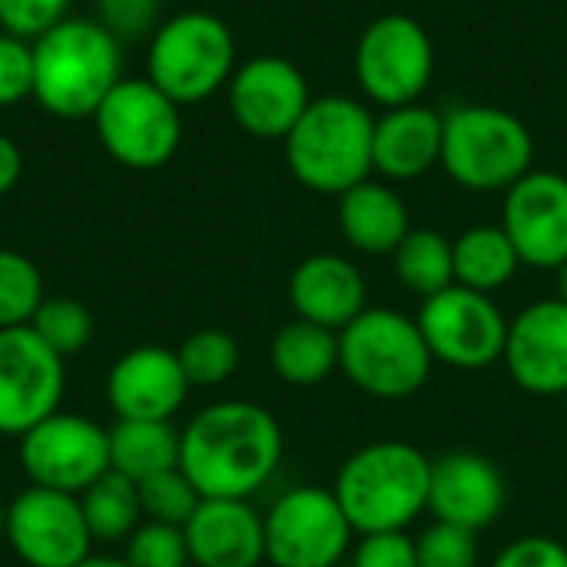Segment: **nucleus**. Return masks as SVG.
<instances>
[{"mask_svg": "<svg viewBox=\"0 0 567 567\" xmlns=\"http://www.w3.org/2000/svg\"><path fill=\"white\" fill-rule=\"evenodd\" d=\"M20 468L37 488L83 495L110 468V429L76 412H53L20 435Z\"/></svg>", "mask_w": 567, "mask_h": 567, "instance_id": "f8f14e48", "label": "nucleus"}, {"mask_svg": "<svg viewBox=\"0 0 567 567\" xmlns=\"http://www.w3.org/2000/svg\"><path fill=\"white\" fill-rule=\"evenodd\" d=\"M432 458L399 439H382L352 452L332 485L355 535L409 532L429 512Z\"/></svg>", "mask_w": 567, "mask_h": 567, "instance_id": "7ed1b4c3", "label": "nucleus"}, {"mask_svg": "<svg viewBox=\"0 0 567 567\" xmlns=\"http://www.w3.org/2000/svg\"><path fill=\"white\" fill-rule=\"evenodd\" d=\"M286 439L256 402L226 399L199 409L179 432V472L203 498H252L282 465Z\"/></svg>", "mask_w": 567, "mask_h": 567, "instance_id": "f257e3e1", "label": "nucleus"}, {"mask_svg": "<svg viewBox=\"0 0 567 567\" xmlns=\"http://www.w3.org/2000/svg\"><path fill=\"white\" fill-rule=\"evenodd\" d=\"M419 567H478V532L462 525L432 522L419 538Z\"/></svg>", "mask_w": 567, "mask_h": 567, "instance_id": "72a5a7b5", "label": "nucleus"}, {"mask_svg": "<svg viewBox=\"0 0 567 567\" xmlns=\"http://www.w3.org/2000/svg\"><path fill=\"white\" fill-rule=\"evenodd\" d=\"M445 116L425 103H405L375 116L372 169L389 183H409L442 163Z\"/></svg>", "mask_w": 567, "mask_h": 567, "instance_id": "4be33fe9", "label": "nucleus"}, {"mask_svg": "<svg viewBox=\"0 0 567 567\" xmlns=\"http://www.w3.org/2000/svg\"><path fill=\"white\" fill-rule=\"evenodd\" d=\"M189 389L179 355L163 346H136L123 352L106 375V402L116 419L173 422L186 405Z\"/></svg>", "mask_w": 567, "mask_h": 567, "instance_id": "a211bd4d", "label": "nucleus"}, {"mask_svg": "<svg viewBox=\"0 0 567 567\" xmlns=\"http://www.w3.org/2000/svg\"><path fill=\"white\" fill-rule=\"evenodd\" d=\"M355 80L382 110L419 103L435 73V43L409 13L375 17L355 43Z\"/></svg>", "mask_w": 567, "mask_h": 567, "instance_id": "1a4fd4ad", "label": "nucleus"}, {"mask_svg": "<svg viewBox=\"0 0 567 567\" xmlns=\"http://www.w3.org/2000/svg\"><path fill=\"white\" fill-rule=\"evenodd\" d=\"M110 468L136 485L179 468V429L173 422L116 419L110 429Z\"/></svg>", "mask_w": 567, "mask_h": 567, "instance_id": "393cba45", "label": "nucleus"}, {"mask_svg": "<svg viewBox=\"0 0 567 567\" xmlns=\"http://www.w3.org/2000/svg\"><path fill=\"white\" fill-rule=\"evenodd\" d=\"M289 306L296 319L342 332L369 309V286L352 259L336 252H316L292 269Z\"/></svg>", "mask_w": 567, "mask_h": 567, "instance_id": "412c9836", "label": "nucleus"}, {"mask_svg": "<svg viewBox=\"0 0 567 567\" xmlns=\"http://www.w3.org/2000/svg\"><path fill=\"white\" fill-rule=\"evenodd\" d=\"M508 485L502 468L482 452H445L432 458L429 512L435 522L482 532L505 512Z\"/></svg>", "mask_w": 567, "mask_h": 567, "instance_id": "6ab92c4d", "label": "nucleus"}, {"mask_svg": "<svg viewBox=\"0 0 567 567\" xmlns=\"http://www.w3.org/2000/svg\"><path fill=\"white\" fill-rule=\"evenodd\" d=\"M43 299V276L33 259L17 249H0V329L30 326Z\"/></svg>", "mask_w": 567, "mask_h": 567, "instance_id": "c756f323", "label": "nucleus"}, {"mask_svg": "<svg viewBox=\"0 0 567 567\" xmlns=\"http://www.w3.org/2000/svg\"><path fill=\"white\" fill-rule=\"evenodd\" d=\"M136 488H140L143 522H159V525H173V528H186V522L193 518V512L203 502V495L193 488V482L179 468L153 475V478L140 482Z\"/></svg>", "mask_w": 567, "mask_h": 567, "instance_id": "2f4dec72", "label": "nucleus"}, {"mask_svg": "<svg viewBox=\"0 0 567 567\" xmlns=\"http://www.w3.org/2000/svg\"><path fill=\"white\" fill-rule=\"evenodd\" d=\"M70 3L73 0H0V30L33 43L70 17Z\"/></svg>", "mask_w": 567, "mask_h": 567, "instance_id": "c9c22d12", "label": "nucleus"}, {"mask_svg": "<svg viewBox=\"0 0 567 567\" xmlns=\"http://www.w3.org/2000/svg\"><path fill=\"white\" fill-rule=\"evenodd\" d=\"M183 535L193 567H259L266 561L262 515L246 498H203Z\"/></svg>", "mask_w": 567, "mask_h": 567, "instance_id": "aec40b11", "label": "nucleus"}, {"mask_svg": "<svg viewBox=\"0 0 567 567\" xmlns=\"http://www.w3.org/2000/svg\"><path fill=\"white\" fill-rule=\"evenodd\" d=\"M179 365L193 389H216L239 369V346L223 329H199L176 349Z\"/></svg>", "mask_w": 567, "mask_h": 567, "instance_id": "c85d7f7f", "label": "nucleus"}, {"mask_svg": "<svg viewBox=\"0 0 567 567\" xmlns=\"http://www.w3.org/2000/svg\"><path fill=\"white\" fill-rule=\"evenodd\" d=\"M415 319L439 365H449L458 372H482L505 359L512 319L485 292H475L455 282L422 299V309Z\"/></svg>", "mask_w": 567, "mask_h": 567, "instance_id": "9b49d317", "label": "nucleus"}, {"mask_svg": "<svg viewBox=\"0 0 567 567\" xmlns=\"http://www.w3.org/2000/svg\"><path fill=\"white\" fill-rule=\"evenodd\" d=\"M442 126V169L468 193H505L535 163V136L512 110L462 103Z\"/></svg>", "mask_w": 567, "mask_h": 567, "instance_id": "423d86ee", "label": "nucleus"}, {"mask_svg": "<svg viewBox=\"0 0 567 567\" xmlns=\"http://www.w3.org/2000/svg\"><path fill=\"white\" fill-rule=\"evenodd\" d=\"M502 229L518 249L522 266L558 269L567 262V176L532 169L502 203Z\"/></svg>", "mask_w": 567, "mask_h": 567, "instance_id": "dca6fc26", "label": "nucleus"}, {"mask_svg": "<svg viewBox=\"0 0 567 567\" xmlns=\"http://www.w3.org/2000/svg\"><path fill=\"white\" fill-rule=\"evenodd\" d=\"M262 528L272 567H339L355 538L339 498L322 485L282 492L262 515Z\"/></svg>", "mask_w": 567, "mask_h": 567, "instance_id": "9d476101", "label": "nucleus"}, {"mask_svg": "<svg viewBox=\"0 0 567 567\" xmlns=\"http://www.w3.org/2000/svg\"><path fill=\"white\" fill-rule=\"evenodd\" d=\"M452 252H455V282L485 296L505 289L522 269L518 249L502 229V223L498 226L482 223L465 229L458 239H452Z\"/></svg>", "mask_w": 567, "mask_h": 567, "instance_id": "a878e982", "label": "nucleus"}, {"mask_svg": "<svg viewBox=\"0 0 567 567\" xmlns=\"http://www.w3.org/2000/svg\"><path fill=\"white\" fill-rule=\"evenodd\" d=\"M123 40L96 17H66L33 40V103L56 120H93L123 80Z\"/></svg>", "mask_w": 567, "mask_h": 567, "instance_id": "f03ea898", "label": "nucleus"}, {"mask_svg": "<svg viewBox=\"0 0 567 567\" xmlns=\"http://www.w3.org/2000/svg\"><path fill=\"white\" fill-rule=\"evenodd\" d=\"M269 362L286 385H322L339 369V332L306 319H292L276 332L269 346Z\"/></svg>", "mask_w": 567, "mask_h": 567, "instance_id": "b1692460", "label": "nucleus"}, {"mask_svg": "<svg viewBox=\"0 0 567 567\" xmlns=\"http://www.w3.org/2000/svg\"><path fill=\"white\" fill-rule=\"evenodd\" d=\"M33 96V43L0 30V110Z\"/></svg>", "mask_w": 567, "mask_h": 567, "instance_id": "f704fd0d", "label": "nucleus"}, {"mask_svg": "<svg viewBox=\"0 0 567 567\" xmlns=\"http://www.w3.org/2000/svg\"><path fill=\"white\" fill-rule=\"evenodd\" d=\"M30 329L56 352V355H76L93 339V316L90 309L73 296H47L30 319Z\"/></svg>", "mask_w": 567, "mask_h": 567, "instance_id": "7c9ffc66", "label": "nucleus"}, {"mask_svg": "<svg viewBox=\"0 0 567 567\" xmlns=\"http://www.w3.org/2000/svg\"><path fill=\"white\" fill-rule=\"evenodd\" d=\"M342 239L362 256H392L412 233L405 199L382 179H365L339 196Z\"/></svg>", "mask_w": 567, "mask_h": 567, "instance_id": "5701e85b", "label": "nucleus"}, {"mask_svg": "<svg viewBox=\"0 0 567 567\" xmlns=\"http://www.w3.org/2000/svg\"><path fill=\"white\" fill-rule=\"evenodd\" d=\"M492 567H567V548L548 535H525L502 548Z\"/></svg>", "mask_w": 567, "mask_h": 567, "instance_id": "58836bf2", "label": "nucleus"}, {"mask_svg": "<svg viewBox=\"0 0 567 567\" xmlns=\"http://www.w3.org/2000/svg\"><path fill=\"white\" fill-rule=\"evenodd\" d=\"M23 179V150L13 136L0 133V196H7Z\"/></svg>", "mask_w": 567, "mask_h": 567, "instance_id": "ea45409f", "label": "nucleus"}, {"mask_svg": "<svg viewBox=\"0 0 567 567\" xmlns=\"http://www.w3.org/2000/svg\"><path fill=\"white\" fill-rule=\"evenodd\" d=\"M226 100L243 133L256 140H286L312 103V93L292 60L262 53L236 66L226 83Z\"/></svg>", "mask_w": 567, "mask_h": 567, "instance_id": "2eb2a0df", "label": "nucleus"}, {"mask_svg": "<svg viewBox=\"0 0 567 567\" xmlns=\"http://www.w3.org/2000/svg\"><path fill=\"white\" fill-rule=\"evenodd\" d=\"M375 116L365 103L346 93L312 96L299 123L282 140L286 166L312 193L342 196L372 179Z\"/></svg>", "mask_w": 567, "mask_h": 567, "instance_id": "20e7f679", "label": "nucleus"}, {"mask_svg": "<svg viewBox=\"0 0 567 567\" xmlns=\"http://www.w3.org/2000/svg\"><path fill=\"white\" fill-rule=\"evenodd\" d=\"M163 0H96V20L120 40L150 37L159 27Z\"/></svg>", "mask_w": 567, "mask_h": 567, "instance_id": "e433bc0d", "label": "nucleus"}, {"mask_svg": "<svg viewBox=\"0 0 567 567\" xmlns=\"http://www.w3.org/2000/svg\"><path fill=\"white\" fill-rule=\"evenodd\" d=\"M126 565L130 567H189V548L183 528L143 522L126 538Z\"/></svg>", "mask_w": 567, "mask_h": 567, "instance_id": "473e14b6", "label": "nucleus"}, {"mask_svg": "<svg viewBox=\"0 0 567 567\" xmlns=\"http://www.w3.org/2000/svg\"><path fill=\"white\" fill-rule=\"evenodd\" d=\"M3 538L27 567H76L93 555L80 498L37 485L23 488L7 505Z\"/></svg>", "mask_w": 567, "mask_h": 567, "instance_id": "4468645a", "label": "nucleus"}, {"mask_svg": "<svg viewBox=\"0 0 567 567\" xmlns=\"http://www.w3.org/2000/svg\"><path fill=\"white\" fill-rule=\"evenodd\" d=\"M392 269H395V279L409 292L429 299V296L455 286L452 239L442 236L439 229H412L392 252Z\"/></svg>", "mask_w": 567, "mask_h": 567, "instance_id": "cd10ccee", "label": "nucleus"}, {"mask_svg": "<svg viewBox=\"0 0 567 567\" xmlns=\"http://www.w3.org/2000/svg\"><path fill=\"white\" fill-rule=\"evenodd\" d=\"M555 286H558V299H561V302H567V262L555 269Z\"/></svg>", "mask_w": 567, "mask_h": 567, "instance_id": "79ce46f5", "label": "nucleus"}, {"mask_svg": "<svg viewBox=\"0 0 567 567\" xmlns=\"http://www.w3.org/2000/svg\"><path fill=\"white\" fill-rule=\"evenodd\" d=\"M66 359L30 326L0 329V435L20 439L53 412L66 392Z\"/></svg>", "mask_w": 567, "mask_h": 567, "instance_id": "ddd939ff", "label": "nucleus"}, {"mask_svg": "<svg viewBox=\"0 0 567 567\" xmlns=\"http://www.w3.org/2000/svg\"><path fill=\"white\" fill-rule=\"evenodd\" d=\"M352 567H419L415 538L409 532H375L359 535L352 551Z\"/></svg>", "mask_w": 567, "mask_h": 567, "instance_id": "4c0bfd02", "label": "nucleus"}, {"mask_svg": "<svg viewBox=\"0 0 567 567\" xmlns=\"http://www.w3.org/2000/svg\"><path fill=\"white\" fill-rule=\"evenodd\" d=\"M339 567H352V565H339Z\"/></svg>", "mask_w": 567, "mask_h": 567, "instance_id": "c03bdc74", "label": "nucleus"}, {"mask_svg": "<svg viewBox=\"0 0 567 567\" xmlns=\"http://www.w3.org/2000/svg\"><path fill=\"white\" fill-rule=\"evenodd\" d=\"M236 66V37L229 23L209 10H179L150 33L143 76L173 103L193 106L219 93Z\"/></svg>", "mask_w": 567, "mask_h": 567, "instance_id": "0eeeda50", "label": "nucleus"}, {"mask_svg": "<svg viewBox=\"0 0 567 567\" xmlns=\"http://www.w3.org/2000/svg\"><path fill=\"white\" fill-rule=\"evenodd\" d=\"M502 362L518 389L542 399L567 395V302L551 296L525 306L508 322Z\"/></svg>", "mask_w": 567, "mask_h": 567, "instance_id": "f3484780", "label": "nucleus"}, {"mask_svg": "<svg viewBox=\"0 0 567 567\" xmlns=\"http://www.w3.org/2000/svg\"><path fill=\"white\" fill-rule=\"evenodd\" d=\"M339 369L365 395L402 402L419 395L435 369L419 319L399 309H365L339 332Z\"/></svg>", "mask_w": 567, "mask_h": 567, "instance_id": "39448f33", "label": "nucleus"}, {"mask_svg": "<svg viewBox=\"0 0 567 567\" xmlns=\"http://www.w3.org/2000/svg\"><path fill=\"white\" fill-rule=\"evenodd\" d=\"M3 525H7V505L0 502V538H3Z\"/></svg>", "mask_w": 567, "mask_h": 567, "instance_id": "37998d69", "label": "nucleus"}, {"mask_svg": "<svg viewBox=\"0 0 567 567\" xmlns=\"http://www.w3.org/2000/svg\"><path fill=\"white\" fill-rule=\"evenodd\" d=\"M93 130L106 156L126 169H159L183 143V106L153 80L123 76L93 113Z\"/></svg>", "mask_w": 567, "mask_h": 567, "instance_id": "6e6552de", "label": "nucleus"}, {"mask_svg": "<svg viewBox=\"0 0 567 567\" xmlns=\"http://www.w3.org/2000/svg\"><path fill=\"white\" fill-rule=\"evenodd\" d=\"M80 508L93 542L103 545H126V538L143 525L140 488L136 482L123 478L120 472H106L80 495Z\"/></svg>", "mask_w": 567, "mask_h": 567, "instance_id": "bb28decb", "label": "nucleus"}, {"mask_svg": "<svg viewBox=\"0 0 567 567\" xmlns=\"http://www.w3.org/2000/svg\"><path fill=\"white\" fill-rule=\"evenodd\" d=\"M76 567H130V565H126V558H113V555H90V558H83Z\"/></svg>", "mask_w": 567, "mask_h": 567, "instance_id": "a19ab883", "label": "nucleus"}]
</instances>
